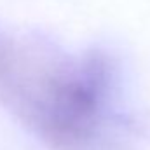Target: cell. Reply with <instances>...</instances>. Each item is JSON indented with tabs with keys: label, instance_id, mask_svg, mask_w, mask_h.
<instances>
[{
	"label": "cell",
	"instance_id": "cell-1",
	"mask_svg": "<svg viewBox=\"0 0 150 150\" xmlns=\"http://www.w3.org/2000/svg\"><path fill=\"white\" fill-rule=\"evenodd\" d=\"M105 93L107 79L98 63L49 79L35 110L42 134L61 150L82 149L100 126Z\"/></svg>",
	"mask_w": 150,
	"mask_h": 150
}]
</instances>
